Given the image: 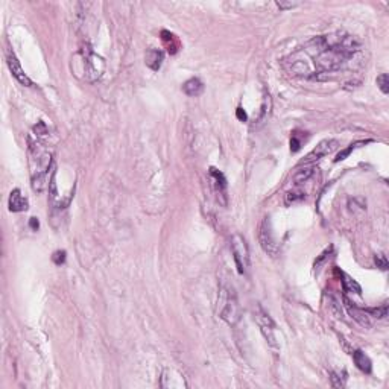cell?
Returning a JSON list of instances; mask_svg holds the SVG:
<instances>
[{"label":"cell","instance_id":"7","mask_svg":"<svg viewBox=\"0 0 389 389\" xmlns=\"http://www.w3.org/2000/svg\"><path fill=\"white\" fill-rule=\"evenodd\" d=\"M259 244L260 247L263 248V251L271 256V257H277L278 256V244L275 240V236H274V231H272V225H271V221L269 218H265L260 224V228H259Z\"/></svg>","mask_w":389,"mask_h":389},{"label":"cell","instance_id":"21","mask_svg":"<svg viewBox=\"0 0 389 389\" xmlns=\"http://www.w3.org/2000/svg\"><path fill=\"white\" fill-rule=\"evenodd\" d=\"M345 372H339V371H331L330 372V380H331V386L333 387H344L345 386Z\"/></svg>","mask_w":389,"mask_h":389},{"label":"cell","instance_id":"19","mask_svg":"<svg viewBox=\"0 0 389 389\" xmlns=\"http://www.w3.org/2000/svg\"><path fill=\"white\" fill-rule=\"evenodd\" d=\"M163 41L166 43V46H167V49H169V52L170 54H175L176 51H178V47H179V43H178V40H176V37L173 35V34H169V32H166V31H163Z\"/></svg>","mask_w":389,"mask_h":389},{"label":"cell","instance_id":"25","mask_svg":"<svg viewBox=\"0 0 389 389\" xmlns=\"http://www.w3.org/2000/svg\"><path fill=\"white\" fill-rule=\"evenodd\" d=\"M52 260H54L55 265H63L66 262V251H57L52 256Z\"/></svg>","mask_w":389,"mask_h":389},{"label":"cell","instance_id":"20","mask_svg":"<svg viewBox=\"0 0 389 389\" xmlns=\"http://www.w3.org/2000/svg\"><path fill=\"white\" fill-rule=\"evenodd\" d=\"M366 313H369L371 316L374 318H378V319H383L387 316V303H383L381 306L378 307H372V309H363Z\"/></svg>","mask_w":389,"mask_h":389},{"label":"cell","instance_id":"3","mask_svg":"<svg viewBox=\"0 0 389 389\" xmlns=\"http://www.w3.org/2000/svg\"><path fill=\"white\" fill-rule=\"evenodd\" d=\"M216 312L219 318L224 319L228 325H236L242 318V309H240L236 290L227 281H222L219 286Z\"/></svg>","mask_w":389,"mask_h":389},{"label":"cell","instance_id":"6","mask_svg":"<svg viewBox=\"0 0 389 389\" xmlns=\"http://www.w3.org/2000/svg\"><path fill=\"white\" fill-rule=\"evenodd\" d=\"M230 244H231V253H233L237 271H239V274L245 275L248 272V269H250V250H248V244H247L245 237L240 236V234H233Z\"/></svg>","mask_w":389,"mask_h":389},{"label":"cell","instance_id":"29","mask_svg":"<svg viewBox=\"0 0 389 389\" xmlns=\"http://www.w3.org/2000/svg\"><path fill=\"white\" fill-rule=\"evenodd\" d=\"M237 114H239V117H240V119H244V120L247 119V114H245V111L242 113V108H239V110H237Z\"/></svg>","mask_w":389,"mask_h":389},{"label":"cell","instance_id":"8","mask_svg":"<svg viewBox=\"0 0 389 389\" xmlns=\"http://www.w3.org/2000/svg\"><path fill=\"white\" fill-rule=\"evenodd\" d=\"M7 64H8V67H10L13 76H14L22 85H25V87H31V85H32V81L29 79V76H28V75L25 73V70L22 69L20 61L17 60V57H16V54H14L13 49H7Z\"/></svg>","mask_w":389,"mask_h":389},{"label":"cell","instance_id":"1","mask_svg":"<svg viewBox=\"0 0 389 389\" xmlns=\"http://www.w3.org/2000/svg\"><path fill=\"white\" fill-rule=\"evenodd\" d=\"M359 51V41L350 34L318 35L286 57L284 69L298 78H321L345 67Z\"/></svg>","mask_w":389,"mask_h":389},{"label":"cell","instance_id":"16","mask_svg":"<svg viewBox=\"0 0 389 389\" xmlns=\"http://www.w3.org/2000/svg\"><path fill=\"white\" fill-rule=\"evenodd\" d=\"M351 356H353V360H354L356 366H357L362 372H365V374H369V372H371V369H372V366H371V360H369V357H368L362 350H356V351H353V353H351Z\"/></svg>","mask_w":389,"mask_h":389},{"label":"cell","instance_id":"12","mask_svg":"<svg viewBox=\"0 0 389 389\" xmlns=\"http://www.w3.org/2000/svg\"><path fill=\"white\" fill-rule=\"evenodd\" d=\"M210 175L213 176V181H215V190L218 193V200L222 197L225 204H227V181H225V176L215 167L210 169Z\"/></svg>","mask_w":389,"mask_h":389},{"label":"cell","instance_id":"26","mask_svg":"<svg viewBox=\"0 0 389 389\" xmlns=\"http://www.w3.org/2000/svg\"><path fill=\"white\" fill-rule=\"evenodd\" d=\"M34 131L37 132L35 135H44V134L47 132V129H46V125H44L43 122H40V123H38V126H35V128H34Z\"/></svg>","mask_w":389,"mask_h":389},{"label":"cell","instance_id":"4","mask_svg":"<svg viewBox=\"0 0 389 389\" xmlns=\"http://www.w3.org/2000/svg\"><path fill=\"white\" fill-rule=\"evenodd\" d=\"M81 57V69L84 73V79L87 82H96L102 78L105 72V61L102 57H99L90 44H85L79 51Z\"/></svg>","mask_w":389,"mask_h":389},{"label":"cell","instance_id":"9","mask_svg":"<svg viewBox=\"0 0 389 389\" xmlns=\"http://www.w3.org/2000/svg\"><path fill=\"white\" fill-rule=\"evenodd\" d=\"M336 148H337V141H336V140H333V138L322 140V141L318 143V146H316L310 154H307V157L301 161V164L306 166V164H309V163H313V161H316V160H321L322 157H325V155H328L330 152H333Z\"/></svg>","mask_w":389,"mask_h":389},{"label":"cell","instance_id":"23","mask_svg":"<svg viewBox=\"0 0 389 389\" xmlns=\"http://www.w3.org/2000/svg\"><path fill=\"white\" fill-rule=\"evenodd\" d=\"M306 197V194L303 191H289L286 194V206H290V204H295L297 201L303 200Z\"/></svg>","mask_w":389,"mask_h":389},{"label":"cell","instance_id":"22","mask_svg":"<svg viewBox=\"0 0 389 389\" xmlns=\"http://www.w3.org/2000/svg\"><path fill=\"white\" fill-rule=\"evenodd\" d=\"M377 87L380 88V91L383 94H387L389 93V76L386 73H381L378 78H377Z\"/></svg>","mask_w":389,"mask_h":389},{"label":"cell","instance_id":"24","mask_svg":"<svg viewBox=\"0 0 389 389\" xmlns=\"http://www.w3.org/2000/svg\"><path fill=\"white\" fill-rule=\"evenodd\" d=\"M374 260H375V265H377V268H380V269H383V271H386L387 269V259H386V256L384 254H375V257H374Z\"/></svg>","mask_w":389,"mask_h":389},{"label":"cell","instance_id":"2","mask_svg":"<svg viewBox=\"0 0 389 389\" xmlns=\"http://www.w3.org/2000/svg\"><path fill=\"white\" fill-rule=\"evenodd\" d=\"M28 143L31 184L37 193H41L47 185V172L52 166V152L40 140L29 138Z\"/></svg>","mask_w":389,"mask_h":389},{"label":"cell","instance_id":"27","mask_svg":"<svg viewBox=\"0 0 389 389\" xmlns=\"http://www.w3.org/2000/svg\"><path fill=\"white\" fill-rule=\"evenodd\" d=\"M298 4H283V2H277V7L280 8V10H290V8H294V7H297Z\"/></svg>","mask_w":389,"mask_h":389},{"label":"cell","instance_id":"15","mask_svg":"<svg viewBox=\"0 0 389 389\" xmlns=\"http://www.w3.org/2000/svg\"><path fill=\"white\" fill-rule=\"evenodd\" d=\"M182 91H184L187 96H191V98L200 96V94L204 91V84H203V81H201L200 78H191V79H188V81L184 82Z\"/></svg>","mask_w":389,"mask_h":389},{"label":"cell","instance_id":"17","mask_svg":"<svg viewBox=\"0 0 389 389\" xmlns=\"http://www.w3.org/2000/svg\"><path fill=\"white\" fill-rule=\"evenodd\" d=\"M341 277H342V287H344V292H348V294H356V295H360L362 294V287L359 286V283L356 280H353L350 275H347L345 272H341Z\"/></svg>","mask_w":389,"mask_h":389},{"label":"cell","instance_id":"10","mask_svg":"<svg viewBox=\"0 0 389 389\" xmlns=\"http://www.w3.org/2000/svg\"><path fill=\"white\" fill-rule=\"evenodd\" d=\"M160 386L166 387V389H185L187 383L184 380V377L181 374H178L175 369L166 368L161 372V380H160Z\"/></svg>","mask_w":389,"mask_h":389},{"label":"cell","instance_id":"28","mask_svg":"<svg viewBox=\"0 0 389 389\" xmlns=\"http://www.w3.org/2000/svg\"><path fill=\"white\" fill-rule=\"evenodd\" d=\"M31 227H32L34 230H37V228H38V221H37L35 218H32V219H31Z\"/></svg>","mask_w":389,"mask_h":389},{"label":"cell","instance_id":"14","mask_svg":"<svg viewBox=\"0 0 389 389\" xmlns=\"http://www.w3.org/2000/svg\"><path fill=\"white\" fill-rule=\"evenodd\" d=\"M163 60H164V54H163L161 51H158V49H149V51L146 52V55H144V63H146V66H148L151 70H154V72L160 70V67H161V64H163Z\"/></svg>","mask_w":389,"mask_h":389},{"label":"cell","instance_id":"5","mask_svg":"<svg viewBox=\"0 0 389 389\" xmlns=\"http://www.w3.org/2000/svg\"><path fill=\"white\" fill-rule=\"evenodd\" d=\"M254 321L257 322L262 334L265 336V339L271 345V348L278 350L277 336H275V322L272 321L269 313L260 304H256V307H254Z\"/></svg>","mask_w":389,"mask_h":389},{"label":"cell","instance_id":"13","mask_svg":"<svg viewBox=\"0 0 389 389\" xmlns=\"http://www.w3.org/2000/svg\"><path fill=\"white\" fill-rule=\"evenodd\" d=\"M345 301V306H347V310H348V313L351 315V318L356 321V322H359L362 327H369L371 325V322H369V318H368V315H366V312L363 310V309H359V307H356L354 304H351L347 298L344 300Z\"/></svg>","mask_w":389,"mask_h":389},{"label":"cell","instance_id":"18","mask_svg":"<svg viewBox=\"0 0 389 389\" xmlns=\"http://www.w3.org/2000/svg\"><path fill=\"white\" fill-rule=\"evenodd\" d=\"M313 172H315V169L312 167V166H304L303 169H298L295 173H294V176H292V181L295 182V184H301V182H306L312 175H313Z\"/></svg>","mask_w":389,"mask_h":389},{"label":"cell","instance_id":"11","mask_svg":"<svg viewBox=\"0 0 389 389\" xmlns=\"http://www.w3.org/2000/svg\"><path fill=\"white\" fill-rule=\"evenodd\" d=\"M8 207L10 212L13 213H20V212H26L29 207L28 200L22 194V191L19 188H14L10 194V201H8Z\"/></svg>","mask_w":389,"mask_h":389}]
</instances>
